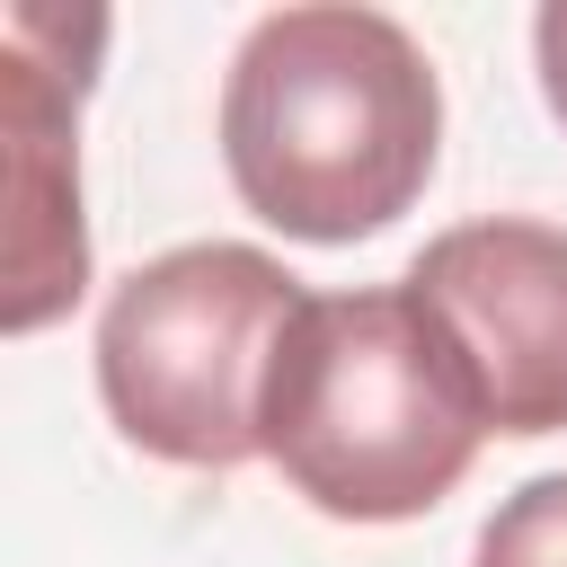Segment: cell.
Masks as SVG:
<instances>
[{"label": "cell", "instance_id": "3957f363", "mask_svg": "<svg viewBox=\"0 0 567 567\" xmlns=\"http://www.w3.org/2000/svg\"><path fill=\"white\" fill-rule=\"evenodd\" d=\"M301 275L248 239H186L133 266L97 319V399L168 470L266 461V381L301 319Z\"/></svg>", "mask_w": 567, "mask_h": 567}, {"label": "cell", "instance_id": "7a4b0ae2", "mask_svg": "<svg viewBox=\"0 0 567 567\" xmlns=\"http://www.w3.org/2000/svg\"><path fill=\"white\" fill-rule=\"evenodd\" d=\"M478 443V381L408 284L301 301L266 381V461L301 505L328 523H408L470 478Z\"/></svg>", "mask_w": 567, "mask_h": 567}, {"label": "cell", "instance_id": "5b68a950", "mask_svg": "<svg viewBox=\"0 0 567 567\" xmlns=\"http://www.w3.org/2000/svg\"><path fill=\"white\" fill-rule=\"evenodd\" d=\"M89 62H44L18 27H0V133H9V337H35L89 292V221H80V97Z\"/></svg>", "mask_w": 567, "mask_h": 567}, {"label": "cell", "instance_id": "277c9868", "mask_svg": "<svg viewBox=\"0 0 567 567\" xmlns=\"http://www.w3.org/2000/svg\"><path fill=\"white\" fill-rule=\"evenodd\" d=\"M443 337L461 346L487 434H558L567 425V230L532 213L452 221L399 275Z\"/></svg>", "mask_w": 567, "mask_h": 567}, {"label": "cell", "instance_id": "6da1fadb", "mask_svg": "<svg viewBox=\"0 0 567 567\" xmlns=\"http://www.w3.org/2000/svg\"><path fill=\"white\" fill-rule=\"evenodd\" d=\"M443 151V89L425 44L346 0L275 9L239 35L221 80V168L239 204L310 248L390 230Z\"/></svg>", "mask_w": 567, "mask_h": 567}, {"label": "cell", "instance_id": "52a82bcc", "mask_svg": "<svg viewBox=\"0 0 567 567\" xmlns=\"http://www.w3.org/2000/svg\"><path fill=\"white\" fill-rule=\"evenodd\" d=\"M532 62H540V97H549V115L567 124V0H549V9L532 18Z\"/></svg>", "mask_w": 567, "mask_h": 567}, {"label": "cell", "instance_id": "8992f818", "mask_svg": "<svg viewBox=\"0 0 567 567\" xmlns=\"http://www.w3.org/2000/svg\"><path fill=\"white\" fill-rule=\"evenodd\" d=\"M470 567H567V470L523 478V487L478 523Z\"/></svg>", "mask_w": 567, "mask_h": 567}]
</instances>
